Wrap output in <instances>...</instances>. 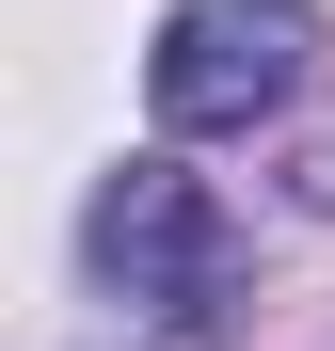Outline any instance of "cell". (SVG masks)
Listing matches in <instances>:
<instances>
[{
	"label": "cell",
	"instance_id": "2",
	"mask_svg": "<svg viewBox=\"0 0 335 351\" xmlns=\"http://www.w3.org/2000/svg\"><path fill=\"white\" fill-rule=\"evenodd\" d=\"M96 271L128 287V319H160V335H208L223 304H240V223L208 208V176H176V160H128L96 192Z\"/></svg>",
	"mask_w": 335,
	"mask_h": 351
},
{
	"label": "cell",
	"instance_id": "1",
	"mask_svg": "<svg viewBox=\"0 0 335 351\" xmlns=\"http://www.w3.org/2000/svg\"><path fill=\"white\" fill-rule=\"evenodd\" d=\"M303 80H319V0H176L160 48H144V112L176 144L256 128V112H288Z\"/></svg>",
	"mask_w": 335,
	"mask_h": 351
}]
</instances>
